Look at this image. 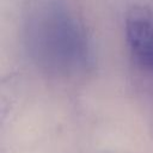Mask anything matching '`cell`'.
Masks as SVG:
<instances>
[{
	"label": "cell",
	"instance_id": "cell-1",
	"mask_svg": "<svg viewBox=\"0 0 153 153\" xmlns=\"http://www.w3.org/2000/svg\"><path fill=\"white\" fill-rule=\"evenodd\" d=\"M27 41L33 59L50 72L68 73L86 65L88 47L82 27L59 4H42L33 11Z\"/></svg>",
	"mask_w": 153,
	"mask_h": 153
},
{
	"label": "cell",
	"instance_id": "cell-2",
	"mask_svg": "<svg viewBox=\"0 0 153 153\" xmlns=\"http://www.w3.org/2000/svg\"><path fill=\"white\" fill-rule=\"evenodd\" d=\"M126 37L136 63L153 71V13L143 6H134L126 17Z\"/></svg>",
	"mask_w": 153,
	"mask_h": 153
}]
</instances>
